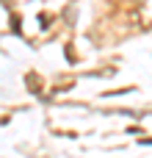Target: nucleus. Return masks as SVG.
Instances as JSON below:
<instances>
[{
    "mask_svg": "<svg viewBox=\"0 0 152 158\" xmlns=\"http://www.w3.org/2000/svg\"><path fill=\"white\" fill-rule=\"evenodd\" d=\"M130 3H133V0H130Z\"/></svg>",
    "mask_w": 152,
    "mask_h": 158,
    "instance_id": "1",
    "label": "nucleus"
}]
</instances>
